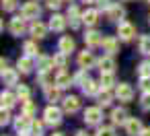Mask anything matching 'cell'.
<instances>
[{
  "instance_id": "obj_1",
  "label": "cell",
  "mask_w": 150,
  "mask_h": 136,
  "mask_svg": "<svg viewBox=\"0 0 150 136\" xmlns=\"http://www.w3.org/2000/svg\"><path fill=\"white\" fill-rule=\"evenodd\" d=\"M43 117H45V124H50V126H58V124L62 122V109H58L56 105H50V107H45Z\"/></svg>"
},
{
  "instance_id": "obj_2",
  "label": "cell",
  "mask_w": 150,
  "mask_h": 136,
  "mask_svg": "<svg viewBox=\"0 0 150 136\" xmlns=\"http://www.w3.org/2000/svg\"><path fill=\"white\" fill-rule=\"evenodd\" d=\"M117 35H119V39L129 41V39H134V35H136V27H134L132 23H127V21H121V23L117 25Z\"/></svg>"
},
{
  "instance_id": "obj_3",
  "label": "cell",
  "mask_w": 150,
  "mask_h": 136,
  "mask_svg": "<svg viewBox=\"0 0 150 136\" xmlns=\"http://www.w3.org/2000/svg\"><path fill=\"white\" fill-rule=\"evenodd\" d=\"M115 97L119 99V101H132L134 99V89H132V85H127V83H119L117 87H115Z\"/></svg>"
},
{
  "instance_id": "obj_4",
  "label": "cell",
  "mask_w": 150,
  "mask_h": 136,
  "mask_svg": "<svg viewBox=\"0 0 150 136\" xmlns=\"http://www.w3.org/2000/svg\"><path fill=\"white\" fill-rule=\"evenodd\" d=\"M103 120V113H101V107H86L84 109V122L88 126H99Z\"/></svg>"
},
{
  "instance_id": "obj_5",
  "label": "cell",
  "mask_w": 150,
  "mask_h": 136,
  "mask_svg": "<svg viewBox=\"0 0 150 136\" xmlns=\"http://www.w3.org/2000/svg\"><path fill=\"white\" fill-rule=\"evenodd\" d=\"M39 15H41V6L37 2H25L21 9V17L25 19H37Z\"/></svg>"
},
{
  "instance_id": "obj_6",
  "label": "cell",
  "mask_w": 150,
  "mask_h": 136,
  "mask_svg": "<svg viewBox=\"0 0 150 136\" xmlns=\"http://www.w3.org/2000/svg\"><path fill=\"white\" fill-rule=\"evenodd\" d=\"M25 21H27L25 17H15V19H11V25H8L11 33H13V35H23V33L27 31Z\"/></svg>"
},
{
  "instance_id": "obj_7",
  "label": "cell",
  "mask_w": 150,
  "mask_h": 136,
  "mask_svg": "<svg viewBox=\"0 0 150 136\" xmlns=\"http://www.w3.org/2000/svg\"><path fill=\"white\" fill-rule=\"evenodd\" d=\"M62 107H64L66 113H76V111L80 109V99L74 97V95H70V97H66V99L62 101Z\"/></svg>"
},
{
  "instance_id": "obj_8",
  "label": "cell",
  "mask_w": 150,
  "mask_h": 136,
  "mask_svg": "<svg viewBox=\"0 0 150 136\" xmlns=\"http://www.w3.org/2000/svg\"><path fill=\"white\" fill-rule=\"evenodd\" d=\"M142 122L138 120V117H129L127 122H125V132L129 134V136H140L142 134Z\"/></svg>"
},
{
  "instance_id": "obj_9",
  "label": "cell",
  "mask_w": 150,
  "mask_h": 136,
  "mask_svg": "<svg viewBox=\"0 0 150 136\" xmlns=\"http://www.w3.org/2000/svg\"><path fill=\"white\" fill-rule=\"evenodd\" d=\"M105 15H107V19L117 21V19H123L125 17V9L121 4H111L109 9H105Z\"/></svg>"
},
{
  "instance_id": "obj_10",
  "label": "cell",
  "mask_w": 150,
  "mask_h": 136,
  "mask_svg": "<svg viewBox=\"0 0 150 136\" xmlns=\"http://www.w3.org/2000/svg\"><path fill=\"white\" fill-rule=\"evenodd\" d=\"M103 39H105V37H103L99 31H95V29H93V31H86V35H84V43H86L88 48H97V46H101Z\"/></svg>"
},
{
  "instance_id": "obj_11",
  "label": "cell",
  "mask_w": 150,
  "mask_h": 136,
  "mask_svg": "<svg viewBox=\"0 0 150 136\" xmlns=\"http://www.w3.org/2000/svg\"><path fill=\"white\" fill-rule=\"evenodd\" d=\"M29 31H31V35H33L35 39H43V37L47 35V27H45L41 21H33L31 27H29Z\"/></svg>"
},
{
  "instance_id": "obj_12",
  "label": "cell",
  "mask_w": 150,
  "mask_h": 136,
  "mask_svg": "<svg viewBox=\"0 0 150 136\" xmlns=\"http://www.w3.org/2000/svg\"><path fill=\"white\" fill-rule=\"evenodd\" d=\"M127 120H129V117H127V111H125L123 107H117V109L111 111V122H113L115 126H125Z\"/></svg>"
},
{
  "instance_id": "obj_13",
  "label": "cell",
  "mask_w": 150,
  "mask_h": 136,
  "mask_svg": "<svg viewBox=\"0 0 150 136\" xmlns=\"http://www.w3.org/2000/svg\"><path fill=\"white\" fill-rule=\"evenodd\" d=\"M54 80H56V85H58L60 89H68V87L74 83V78H72L66 70H60V72L56 74V78H54Z\"/></svg>"
},
{
  "instance_id": "obj_14",
  "label": "cell",
  "mask_w": 150,
  "mask_h": 136,
  "mask_svg": "<svg viewBox=\"0 0 150 136\" xmlns=\"http://www.w3.org/2000/svg\"><path fill=\"white\" fill-rule=\"evenodd\" d=\"M68 19H70V27H72V29H78V27H80L82 15H80L78 6H70V9H68Z\"/></svg>"
},
{
  "instance_id": "obj_15",
  "label": "cell",
  "mask_w": 150,
  "mask_h": 136,
  "mask_svg": "<svg viewBox=\"0 0 150 136\" xmlns=\"http://www.w3.org/2000/svg\"><path fill=\"white\" fill-rule=\"evenodd\" d=\"M101 46H103V50H105L107 54H117V52H119V39H115V37H111V35L105 37Z\"/></svg>"
},
{
  "instance_id": "obj_16",
  "label": "cell",
  "mask_w": 150,
  "mask_h": 136,
  "mask_svg": "<svg viewBox=\"0 0 150 136\" xmlns=\"http://www.w3.org/2000/svg\"><path fill=\"white\" fill-rule=\"evenodd\" d=\"M78 64H80V68H93L95 66V56H93V52H80V56H78Z\"/></svg>"
},
{
  "instance_id": "obj_17",
  "label": "cell",
  "mask_w": 150,
  "mask_h": 136,
  "mask_svg": "<svg viewBox=\"0 0 150 136\" xmlns=\"http://www.w3.org/2000/svg\"><path fill=\"white\" fill-rule=\"evenodd\" d=\"M17 68H19V72H23V74H29V72L33 70V56H23V58H19V62H17Z\"/></svg>"
},
{
  "instance_id": "obj_18",
  "label": "cell",
  "mask_w": 150,
  "mask_h": 136,
  "mask_svg": "<svg viewBox=\"0 0 150 136\" xmlns=\"http://www.w3.org/2000/svg\"><path fill=\"white\" fill-rule=\"evenodd\" d=\"M2 80H4V85L17 87V85H19V74H17V70H13V68H4V70H2Z\"/></svg>"
},
{
  "instance_id": "obj_19",
  "label": "cell",
  "mask_w": 150,
  "mask_h": 136,
  "mask_svg": "<svg viewBox=\"0 0 150 136\" xmlns=\"http://www.w3.org/2000/svg\"><path fill=\"white\" fill-rule=\"evenodd\" d=\"M58 48H60V52H64V54H70V52H74V39H72L70 35H62V37H60V43H58Z\"/></svg>"
},
{
  "instance_id": "obj_20",
  "label": "cell",
  "mask_w": 150,
  "mask_h": 136,
  "mask_svg": "<svg viewBox=\"0 0 150 136\" xmlns=\"http://www.w3.org/2000/svg\"><path fill=\"white\" fill-rule=\"evenodd\" d=\"M54 66H56L54 58H50V56H39V60H37V68H39V72H50Z\"/></svg>"
},
{
  "instance_id": "obj_21",
  "label": "cell",
  "mask_w": 150,
  "mask_h": 136,
  "mask_svg": "<svg viewBox=\"0 0 150 136\" xmlns=\"http://www.w3.org/2000/svg\"><path fill=\"white\" fill-rule=\"evenodd\" d=\"M99 70H101V72H113V70H115V60L111 58V54H109V56H103V58L99 60Z\"/></svg>"
},
{
  "instance_id": "obj_22",
  "label": "cell",
  "mask_w": 150,
  "mask_h": 136,
  "mask_svg": "<svg viewBox=\"0 0 150 136\" xmlns=\"http://www.w3.org/2000/svg\"><path fill=\"white\" fill-rule=\"evenodd\" d=\"M15 128L19 130V132H29V128H31V117L29 115H19L17 120H15Z\"/></svg>"
},
{
  "instance_id": "obj_23",
  "label": "cell",
  "mask_w": 150,
  "mask_h": 136,
  "mask_svg": "<svg viewBox=\"0 0 150 136\" xmlns=\"http://www.w3.org/2000/svg\"><path fill=\"white\" fill-rule=\"evenodd\" d=\"M82 21H84L88 27H95V25L99 23V11H95V9H88V11L82 15Z\"/></svg>"
},
{
  "instance_id": "obj_24",
  "label": "cell",
  "mask_w": 150,
  "mask_h": 136,
  "mask_svg": "<svg viewBox=\"0 0 150 136\" xmlns=\"http://www.w3.org/2000/svg\"><path fill=\"white\" fill-rule=\"evenodd\" d=\"M50 29H54V31H64L66 29V19L62 17V15H54L52 17V21H50Z\"/></svg>"
},
{
  "instance_id": "obj_25",
  "label": "cell",
  "mask_w": 150,
  "mask_h": 136,
  "mask_svg": "<svg viewBox=\"0 0 150 136\" xmlns=\"http://www.w3.org/2000/svg\"><path fill=\"white\" fill-rule=\"evenodd\" d=\"M17 95L15 93H11V91H4L2 95H0V101H2V107H6V109H11L15 103H17Z\"/></svg>"
},
{
  "instance_id": "obj_26",
  "label": "cell",
  "mask_w": 150,
  "mask_h": 136,
  "mask_svg": "<svg viewBox=\"0 0 150 136\" xmlns=\"http://www.w3.org/2000/svg\"><path fill=\"white\" fill-rule=\"evenodd\" d=\"M99 87H101V85H97L95 80L88 78V80H84V85H82V93H84V95H97V93H99Z\"/></svg>"
},
{
  "instance_id": "obj_27",
  "label": "cell",
  "mask_w": 150,
  "mask_h": 136,
  "mask_svg": "<svg viewBox=\"0 0 150 136\" xmlns=\"http://www.w3.org/2000/svg\"><path fill=\"white\" fill-rule=\"evenodd\" d=\"M111 101H113V95H111V89H103V91L99 93V105H103V107H107V105H111Z\"/></svg>"
},
{
  "instance_id": "obj_28",
  "label": "cell",
  "mask_w": 150,
  "mask_h": 136,
  "mask_svg": "<svg viewBox=\"0 0 150 136\" xmlns=\"http://www.w3.org/2000/svg\"><path fill=\"white\" fill-rule=\"evenodd\" d=\"M113 85H115L113 72H101V87H103V89H111Z\"/></svg>"
},
{
  "instance_id": "obj_29",
  "label": "cell",
  "mask_w": 150,
  "mask_h": 136,
  "mask_svg": "<svg viewBox=\"0 0 150 136\" xmlns=\"http://www.w3.org/2000/svg\"><path fill=\"white\" fill-rule=\"evenodd\" d=\"M138 50H140V54H146V56H150V35H142V37H140Z\"/></svg>"
},
{
  "instance_id": "obj_30",
  "label": "cell",
  "mask_w": 150,
  "mask_h": 136,
  "mask_svg": "<svg viewBox=\"0 0 150 136\" xmlns=\"http://www.w3.org/2000/svg\"><path fill=\"white\" fill-rule=\"evenodd\" d=\"M60 91H62V89H60L58 85H56V87H47V89H45V97H47V101H52V103L58 101V99H60Z\"/></svg>"
},
{
  "instance_id": "obj_31",
  "label": "cell",
  "mask_w": 150,
  "mask_h": 136,
  "mask_svg": "<svg viewBox=\"0 0 150 136\" xmlns=\"http://www.w3.org/2000/svg\"><path fill=\"white\" fill-rule=\"evenodd\" d=\"M17 97H19L21 101H27V99L31 97L29 87H27V85H17Z\"/></svg>"
},
{
  "instance_id": "obj_32",
  "label": "cell",
  "mask_w": 150,
  "mask_h": 136,
  "mask_svg": "<svg viewBox=\"0 0 150 136\" xmlns=\"http://www.w3.org/2000/svg\"><path fill=\"white\" fill-rule=\"evenodd\" d=\"M95 136H117V134H115V128L113 126H103V128L97 130Z\"/></svg>"
},
{
  "instance_id": "obj_33",
  "label": "cell",
  "mask_w": 150,
  "mask_h": 136,
  "mask_svg": "<svg viewBox=\"0 0 150 136\" xmlns=\"http://www.w3.org/2000/svg\"><path fill=\"white\" fill-rule=\"evenodd\" d=\"M23 113H25V115H29V117H33V113H35V105L31 103V99L23 101Z\"/></svg>"
},
{
  "instance_id": "obj_34",
  "label": "cell",
  "mask_w": 150,
  "mask_h": 136,
  "mask_svg": "<svg viewBox=\"0 0 150 136\" xmlns=\"http://www.w3.org/2000/svg\"><path fill=\"white\" fill-rule=\"evenodd\" d=\"M66 56L68 54H64V52H60L58 56H54V62H56L58 68H66Z\"/></svg>"
},
{
  "instance_id": "obj_35",
  "label": "cell",
  "mask_w": 150,
  "mask_h": 136,
  "mask_svg": "<svg viewBox=\"0 0 150 136\" xmlns=\"http://www.w3.org/2000/svg\"><path fill=\"white\" fill-rule=\"evenodd\" d=\"M37 52H39V50H37V46H35L33 41H27V43H25V54H27V56H37Z\"/></svg>"
},
{
  "instance_id": "obj_36",
  "label": "cell",
  "mask_w": 150,
  "mask_h": 136,
  "mask_svg": "<svg viewBox=\"0 0 150 136\" xmlns=\"http://www.w3.org/2000/svg\"><path fill=\"white\" fill-rule=\"evenodd\" d=\"M84 80H88V76H86V68H82V70L74 76V83H76V85H80V87L84 85Z\"/></svg>"
},
{
  "instance_id": "obj_37",
  "label": "cell",
  "mask_w": 150,
  "mask_h": 136,
  "mask_svg": "<svg viewBox=\"0 0 150 136\" xmlns=\"http://www.w3.org/2000/svg\"><path fill=\"white\" fill-rule=\"evenodd\" d=\"M138 74L140 76H150V62H142L138 66Z\"/></svg>"
},
{
  "instance_id": "obj_38",
  "label": "cell",
  "mask_w": 150,
  "mask_h": 136,
  "mask_svg": "<svg viewBox=\"0 0 150 136\" xmlns=\"http://www.w3.org/2000/svg\"><path fill=\"white\" fill-rule=\"evenodd\" d=\"M140 89L144 93H150V76H140Z\"/></svg>"
},
{
  "instance_id": "obj_39",
  "label": "cell",
  "mask_w": 150,
  "mask_h": 136,
  "mask_svg": "<svg viewBox=\"0 0 150 136\" xmlns=\"http://www.w3.org/2000/svg\"><path fill=\"white\" fill-rule=\"evenodd\" d=\"M15 9H17V0H2V11L11 13V11H15Z\"/></svg>"
},
{
  "instance_id": "obj_40",
  "label": "cell",
  "mask_w": 150,
  "mask_h": 136,
  "mask_svg": "<svg viewBox=\"0 0 150 136\" xmlns=\"http://www.w3.org/2000/svg\"><path fill=\"white\" fill-rule=\"evenodd\" d=\"M140 105H142V109H144V111H148V109H150V93H144V95H142Z\"/></svg>"
},
{
  "instance_id": "obj_41",
  "label": "cell",
  "mask_w": 150,
  "mask_h": 136,
  "mask_svg": "<svg viewBox=\"0 0 150 136\" xmlns=\"http://www.w3.org/2000/svg\"><path fill=\"white\" fill-rule=\"evenodd\" d=\"M8 122H11V113H8L6 107H2V113H0V124L4 126V124H8Z\"/></svg>"
},
{
  "instance_id": "obj_42",
  "label": "cell",
  "mask_w": 150,
  "mask_h": 136,
  "mask_svg": "<svg viewBox=\"0 0 150 136\" xmlns=\"http://www.w3.org/2000/svg\"><path fill=\"white\" fill-rule=\"evenodd\" d=\"M31 130L39 136V134H41V130H43V124H41V122H31Z\"/></svg>"
},
{
  "instance_id": "obj_43",
  "label": "cell",
  "mask_w": 150,
  "mask_h": 136,
  "mask_svg": "<svg viewBox=\"0 0 150 136\" xmlns=\"http://www.w3.org/2000/svg\"><path fill=\"white\" fill-rule=\"evenodd\" d=\"M62 6V0H47V9H52V11H58Z\"/></svg>"
},
{
  "instance_id": "obj_44",
  "label": "cell",
  "mask_w": 150,
  "mask_h": 136,
  "mask_svg": "<svg viewBox=\"0 0 150 136\" xmlns=\"http://www.w3.org/2000/svg\"><path fill=\"white\" fill-rule=\"evenodd\" d=\"M97 4H99L101 9H109V6H111V2H109V0H97Z\"/></svg>"
},
{
  "instance_id": "obj_45",
  "label": "cell",
  "mask_w": 150,
  "mask_h": 136,
  "mask_svg": "<svg viewBox=\"0 0 150 136\" xmlns=\"http://www.w3.org/2000/svg\"><path fill=\"white\" fill-rule=\"evenodd\" d=\"M140 136H150V128H144V130H142V134H140Z\"/></svg>"
},
{
  "instance_id": "obj_46",
  "label": "cell",
  "mask_w": 150,
  "mask_h": 136,
  "mask_svg": "<svg viewBox=\"0 0 150 136\" xmlns=\"http://www.w3.org/2000/svg\"><path fill=\"white\" fill-rule=\"evenodd\" d=\"M76 136H86V134L84 132H76Z\"/></svg>"
},
{
  "instance_id": "obj_47",
  "label": "cell",
  "mask_w": 150,
  "mask_h": 136,
  "mask_svg": "<svg viewBox=\"0 0 150 136\" xmlns=\"http://www.w3.org/2000/svg\"><path fill=\"white\" fill-rule=\"evenodd\" d=\"M82 2H97V0H82Z\"/></svg>"
},
{
  "instance_id": "obj_48",
  "label": "cell",
  "mask_w": 150,
  "mask_h": 136,
  "mask_svg": "<svg viewBox=\"0 0 150 136\" xmlns=\"http://www.w3.org/2000/svg\"><path fill=\"white\" fill-rule=\"evenodd\" d=\"M21 136H29V134H27V132H21Z\"/></svg>"
},
{
  "instance_id": "obj_49",
  "label": "cell",
  "mask_w": 150,
  "mask_h": 136,
  "mask_svg": "<svg viewBox=\"0 0 150 136\" xmlns=\"http://www.w3.org/2000/svg\"><path fill=\"white\" fill-rule=\"evenodd\" d=\"M52 136H64V134H52Z\"/></svg>"
},
{
  "instance_id": "obj_50",
  "label": "cell",
  "mask_w": 150,
  "mask_h": 136,
  "mask_svg": "<svg viewBox=\"0 0 150 136\" xmlns=\"http://www.w3.org/2000/svg\"><path fill=\"white\" fill-rule=\"evenodd\" d=\"M146 2H148V4H150V0H146Z\"/></svg>"
}]
</instances>
